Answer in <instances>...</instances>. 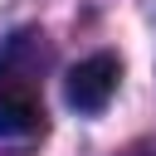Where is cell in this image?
I'll list each match as a JSON object with an SVG mask.
<instances>
[{
    "label": "cell",
    "mask_w": 156,
    "mask_h": 156,
    "mask_svg": "<svg viewBox=\"0 0 156 156\" xmlns=\"http://www.w3.org/2000/svg\"><path fill=\"white\" fill-rule=\"evenodd\" d=\"M44 132V98L29 68L15 63V54L0 58V141H29Z\"/></svg>",
    "instance_id": "6da1fadb"
},
{
    "label": "cell",
    "mask_w": 156,
    "mask_h": 156,
    "mask_svg": "<svg viewBox=\"0 0 156 156\" xmlns=\"http://www.w3.org/2000/svg\"><path fill=\"white\" fill-rule=\"evenodd\" d=\"M117 83H122V63H117V54H88L78 68H68L63 98H68L73 112H102V107L112 102Z\"/></svg>",
    "instance_id": "7a4b0ae2"
}]
</instances>
